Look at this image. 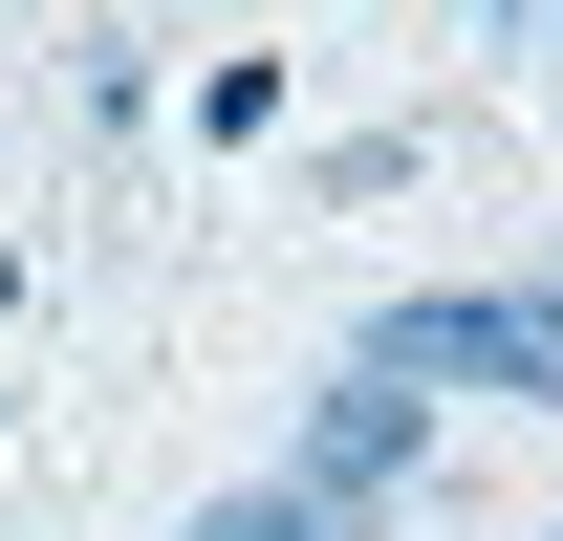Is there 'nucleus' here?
Instances as JSON below:
<instances>
[{
	"label": "nucleus",
	"instance_id": "obj_2",
	"mask_svg": "<svg viewBox=\"0 0 563 541\" xmlns=\"http://www.w3.org/2000/svg\"><path fill=\"white\" fill-rule=\"evenodd\" d=\"M412 455H433V390H390V368H325V390H303V433H282V476H325L347 520H390V498H412Z\"/></svg>",
	"mask_w": 563,
	"mask_h": 541
},
{
	"label": "nucleus",
	"instance_id": "obj_1",
	"mask_svg": "<svg viewBox=\"0 0 563 541\" xmlns=\"http://www.w3.org/2000/svg\"><path fill=\"white\" fill-rule=\"evenodd\" d=\"M347 368H390V390H498V411H563V346L542 303H498V281H433V303H368Z\"/></svg>",
	"mask_w": 563,
	"mask_h": 541
},
{
	"label": "nucleus",
	"instance_id": "obj_4",
	"mask_svg": "<svg viewBox=\"0 0 563 541\" xmlns=\"http://www.w3.org/2000/svg\"><path fill=\"white\" fill-rule=\"evenodd\" d=\"M520 303H542V346H563V261H542V281H520Z\"/></svg>",
	"mask_w": 563,
	"mask_h": 541
},
{
	"label": "nucleus",
	"instance_id": "obj_3",
	"mask_svg": "<svg viewBox=\"0 0 563 541\" xmlns=\"http://www.w3.org/2000/svg\"><path fill=\"white\" fill-rule=\"evenodd\" d=\"M174 541H390V520H347L325 476H239V498H196Z\"/></svg>",
	"mask_w": 563,
	"mask_h": 541
},
{
	"label": "nucleus",
	"instance_id": "obj_5",
	"mask_svg": "<svg viewBox=\"0 0 563 541\" xmlns=\"http://www.w3.org/2000/svg\"><path fill=\"white\" fill-rule=\"evenodd\" d=\"M542 22H563V0H542Z\"/></svg>",
	"mask_w": 563,
	"mask_h": 541
}]
</instances>
